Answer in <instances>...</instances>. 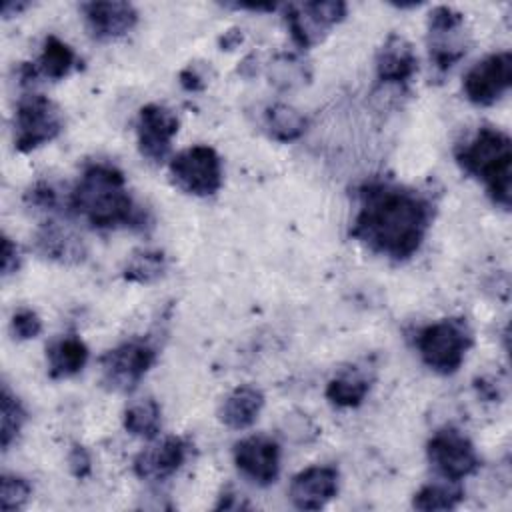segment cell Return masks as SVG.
<instances>
[{"label":"cell","instance_id":"cell-32","mask_svg":"<svg viewBox=\"0 0 512 512\" xmlns=\"http://www.w3.org/2000/svg\"><path fill=\"white\" fill-rule=\"evenodd\" d=\"M68 468H70V472L76 476V478H86V476H90V472H92V460H90V454H88V450L84 448V446H80V444H74L72 448H70V452H68Z\"/></svg>","mask_w":512,"mask_h":512},{"label":"cell","instance_id":"cell-25","mask_svg":"<svg viewBox=\"0 0 512 512\" xmlns=\"http://www.w3.org/2000/svg\"><path fill=\"white\" fill-rule=\"evenodd\" d=\"M368 390H370V382L364 376L348 372L328 382L326 398L340 408H352L362 404Z\"/></svg>","mask_w":512,"mask_h":512},{"label":"cell","instance_id":"cell-4","mask_svg":"<svg viewBox=\"0 0 512 512\" xmlns=\"http://www.w3.org/2000/svg\"><path fill=\"white\" fill-rule=\"evenodd\" d=\"M416 344L428 368L438 374H454L472 346V330L462 318H446L426 326Z\"/></svg>","mask_w":512,"mask_h":512},{"label":"cell","instance_id":"cell-19","mask_svg":"<svg viewBox=\"0 0 512 512\" xmlns=\"http://www.w3.org/2000/svg\"><path fill=\"white\" fill-rule=\"evenodd\" d=\"M262 406H264V394L258 388L238 386L222 402L220 420L234 430H242L256 422Z\"/></svg>","mask_w":512,"mask_h":512},{"label":"cell","instance_id":"cell-15","mask_svg":"<svg viewBox=\"0 0 512 512\" xmlns=\"http://www.w3.org/2000/svg\"><path fill=\"white\" fill-rule=\"evenodd\" d=\"M86 26L98 40H110L126 34L138 22V12L130 2H86L82 4Z\"/></svg>","mask_w":512,"mask_h":512},{"label":"cell","instance_id":"cell-13","mask_svg":"<svg viewBox=\"0 0 512 512\" xmlns=\"http://www.w3.org/2000/svg\"><path fill=\"white\" fill-rule=\"evenodd\" d=\"M238 470L260 486H268L280 472V448L268 436H248L234 446Z\"/></svg>","mask_w":512,"mask_h":512},{"label":"cell","instance_id":"cell-10","mask_svg":"<svg viewBox=\"0 0 512 512\" xmlns=\"http://www.w3.org/2000/svg\"><path fill=\"white\" fill-rule=\"evenodd\" d=\"M428 46L432 64L446 72L464 54V14L450 6H436L428 14Z\"/></svg>","mask_w":512,"mask_h":512},{"label":"cell","instance_id":"cell-30","mask_svg":"<svg viewBox=\"0 0 512 512\" xmlns=\"http://www.w3.org/2000/svg\"><path fill=\"white\" fill-rule=\"evenodd\" d=\"M12 332L18 340L36 338L42 332V320L34 310L22 308L12 316Z\"/></svg>","mask_w":512,"mask_h":512},{"label":"cell","instance_id":"cell-11","mask_svg":"<svg viewBox=\"0 0 512 512\" xmlns=\"http://www.w3.org/2000/svg\"><path fill=\"white\" fill-rule=\"evenodd\" d=\"M512 84V54L496 52L474 64L464 76V94L472 104H494Z\"/></svg>","mask_w":512,"mask_h":512},{"label":"cell","instance_id":"cell-29","mask_svg":"<svg viewBox=\"0 0 512 512\" xmlns=\"http://www.w3.org/2000/svg\"><path fill=\"white\" fill-rule=\"evenodd\" d=\"M32 494V486L28 480L20 476H10L4 474L0 482V508L4 512H14L20 510Z\"/></svg>","mask_w":512,"mask_h":512},{"label":"cell","instance_id":"cell-36","mask_svg":"<svg viewBox=\"0 0 512 512\" xmlns=\"http://www.w3.org/2000/svg\"><path fill=\"white\" fill-rule=\"evenodd\" d=\"M254 64H256V56L250 54V56H246V58L240 62L238 72H240L242 76H254V74L258 72V66H254Z\"/></svg>","mask_w":512,"mask_h":512},{"label":"cell","instance_id":"cell-3","mask_svg":"<svg viewBox=\"0 0 512 512\" xmlns=\"http://www.w3.org/2000/svg\"><path fill=\"white\" fill-rule=\"evenodd\" d=\"M458 164L472 176L486 184L494 204L510 208L512 200V144L510 138L498 130L484 126L478 134L456 150Z\"/></svg>","mask_w":512,"mask_h":512},{"label":"cell","instance_id":"cell-27","mask_svg":"<svg viewBox=\"0 0 512 512\" xmlns=\"http://www.w3.org/2000/svg\"><path fill=\"white\" fill-rule=\"evenodd\" d=\"M0 414H2V430H0V444L2 450H8L10 444L18 438L28 414L22 406V402L10 392V388L2 386V398H0Z\"/></svg>","mask_w":512,"mask_h":512},{"label":"cell","instance_id":"cell-33","mask_svg":"<svg viewBox=\"0 0 512 512\" xmlns=\"http://www.w3.org/2000/svg\"><path fill=\"white\" fill-rule=\"evenodd\" d=\"M18 268H20V252H18V246H16L8 236H4V238H2V274H4V276H10V274H14Z\"/></svg>","mask_w":512,"mask_h":512},{"label":"cell","instance_id":"cell-31","mask_svg":"<svg viewBox=\"0 0 512 512\" xmlns=\"http://www.w3.org/2000/svg\"><path fill=\"white\" fill-rule=\"evenodd\" d=\"M26 202L30 206L42 208V210H50L56 206L58 198H56V190L48 184V182H36L28 192H26Z\"/></svg>","mask_w":512,"mask_h":512},{"label":"cell","instance_id":"cell-14","mask_svg":"<svg viewBox=\"0 0 512 512\" xmlns=\"http://www.w3.org/2000/svg\"><path fill=\"white\" fill-rule=\"evenodd\" d=\"M338 492V470L332 466H310L292 478L288 496L298 510H320Z\"/></svg>","mask_w":512,"mask_h":512},{"label":"cell","instance_id":"cell-26","mask_svg":"<svg viewBox=\"0 0 512 512\" xmlns=\"http://www.w3.org/2000/svg\"><path fill=\"white\" fill-rule=\"evenodd\" d=\"M166 272V256L160 250H140L124 266V278L136 284H150Z\"/></svg>","mask_w":512,"mask_h":512},{"label":"cell","instance_id":"cell-35","mask_svg":"<svg viewBox=\"0 0 512 512\" xmlns=\"http://www.w3.org/2000/svg\"><path fill=\"white\" fill-rule=\"evenodd\" d=\"M242 30L240 28H230V30H226L220 38H218V44H220V48L222 50H232V48H236L240 42H242Z\"/></svg>","mask_w":512,"mask_h":512},{"label":"cell","instance_id":"cell-20","mask_svg":"<svg viewBox=\"0 0 512 512\" xmlns=\"http://www.w3.org/2000/svg\"><path fill=\"white\" fill-rule=\"evenodd\" d=\"M48 374L54 380L78 374L88 362V348L76 336H64L46 348Z\"/></svg>","mask_w":512,"mask_h":512},{"label":"cell","instance_id":"cell-37","mask_svg":"<svg viewBox=\"0 0 512 512\" xmlns=\"http://www.w3.org/2000/svg\"><path fill=\"white\" fill-rule=\"evenodd\" d=\"M232 8H246V10H256V12H268L274 10L276 4H260V2H238L232 4Z\"/></svg>","mask_w":512,"mask_h":512},{"label":"cell","instance_id":"cell-38","mask_svg":"<svg viewBox=\"0 0 512 512\" xmlns=\"http://www.w3.org/2000/svg\"><path fill=\"white\" fill-rule=\"evenodd\" d=\"M26 6H28L26 2H16V4H14V2H4V4H2V16H4V18H10L12 12L18 14V12L24 10Z\"/></svg>","mask_w":512,"mask_h":512},{"label":"cell","instance_id":"cell-12","mask_svg":"<svg viewBox=\"0 0 512 512\" xmlns=\"http://www.w3.org/2000/svg\"><path fill=\"white\" fill-rule=\"evenodd\" d=\"M136 132L140 154L150 162H162L178 132V118L172 110L160 104H146L138 112Z\"/></svg>","mask_w":512,"mask_h":512},{"label":"cell","instance_id":"cell-23","mask_svg":"<svg viewBox=\"0 0 512 512\" xmlns=\"http://www.w3.org/2000/svg\"><path fill=\"white\" fill-rule=\"evenodd\" d=\"M162 426V410L154 398H142L132 402L124 412V428L132 436L152 440Z\"/></svg>","mask_w":512,"mask_h":512},{"label":"cell","instance_id":"cell-22","mask_svg":"<svg viewBox=\"0 0 512 512\" xmlns=\"http://www.w3.org/2000/svg\"><path fill=\"white\" fill-rule=\"evenodd\" d=\"M264 122L268 134L278 142H294L306 132V118L302 112L288 104H272L266 108Z\"/></svg>","mask_w":512,"mask_h":512},{"label":"cell","instance_id":"cell-17","mask_svg":"<svg viewBox=\"0 0 512 512\" xmlns=\"http://www.w3.org/2000/svg\"><path fill=\"white\" fill-rule=\"evenodd\" d=\"M418 70V56L412 44L400 36L390 34L376 54V74L380 82L404 84Z\"/></svg>","mask_w":512,"mask_h":512},{"label":"cell","instance_id":"cell-2","mask_svg":"<svg viewBox=\"0 0 512 512\" xmlns=\"http://www.w3.org/2000/svg\"><path fill=\"white\" fill-rule=\"evenodd\" d=\"M70 208L100 230L120 226L144 230L148 226L146 212L128 194L124 174L104 162L84 168L70 194Z\"/></svg>","mask_w":512,"mask_h":512},{"label":"cell","instance_id":"cell-7","mask_svg":"<svg viewBox=\"0 0 512 512\" xmlns=\"http://www.w3.org/2000/svg\"><path fill=\"white\" fill-rule=\"evenodd\" d=\"M170 176L188 194L212 196L222 186L220 156L210 146H190L170 160Z\"/></svg>","mask_w":512,"mask_h":512},{"label":"cell","instance_id":"cell-16","mask_svg":"<svg viewBox=\"0 0 512 512\" xmlns=\"http://www.w3.org/2000/svg\"><path fill=\"white\" fill-rule=\"evenodd\" d=\"M188 448L184 438L168 436L136 456L134 472L142 480H164L184 464Z\"/></svg>","mask_w":512,"mask_h":512},{"label":"cell","instance_id":"cell-28","mask_svg":"<svg viewBox=\"0 0 512 512\" xmlns=\"http://www.w3.org/2000/svg\"><path fill=\"white\" fill-rule=\"evenodd\" d=\"M310 78L306 64L292 54H280L270 68V82L280 88H292Z\"/></svg>","mask_w":512,"mask_h":512},{"label":"cell","instance_id":"cell-24","mask_svg":"<svg viewBox=\"0 0 512 512\" xmlns=\"http://www.w3.org/2000/svg\"><path fill=\"white\" fill-rule=\"evenodd\" d=\"M462 498H464V490L458 486V482L426 484L414 494L412 506L416 510H424V512L452 510L460 504Z\"/></svg>","mask_w":512,"mask_h":512},{"label":"cell","instance_id":"cell-1","mask_svg":"<svg viewBox=\"0 0 512 512\" xmlns=\"http://www.w3.org/2000/svg\"><path fill=\"white\" fill-rule=\"evenodd\" d=\"M430 220L432 206L422 194L390 182H370L360 188L352 236L378 254L406 260L420 248Z\"/></svg>","mask_w":512,"mask_h":512},{"label":"cell","instance_id":"cell-6","mask_svg":"<svg viewBox=\"0 0 512 512\" xmlns=\"http://www.w3.org/2000/svg\"><path fill=\"white\" fill-rule=\"evenodd\" d=\"M156 362V348L144 338H132L100 358L102 384L114 392H132Z\"/></svg>","mask_w":512,"mask_h":512},{"label":"cell","instance_id":"cell-21","mask_svg":"<svg viewBox=\"0 0 512 512\" xmlns=\"http://www.w3.org/2000/svg\"><path fill=\"white\" fill-rule=\"evenodd\" d=\"M76 64H78V58H76L74 50L66 42H62L58 36L50 34L44 40L42 54H40V58H38V62L34 66H36L38 76L42 74V76H46L50 80H60Z\"/></svg>","mask_w":512,"mask_h":512},{"label":"cell","instance_id":"cell-18","mask_svg":"<svg viewBox=\"0 0 512 512\" xmlns=\"http://www.w3.org/2000/svg\"><path fill=\"white\" fill-rule=\"evenodd\" d=\"M34 246L38 254L60 264H78L86 258L82 240L58 222L42 224L34 234Z\"/></svg>","mask_w":512,"mask_h":512},{"label":"cell","instance_id":"cell-34","mask_svg":"<svg viewBox=\"0 0 512 512\" xmlns=\"http://www.w3.org/2000/svg\"><path fill=\"white\" fill-rule=\"evenodd\" d=\"M180 84H182L184 90L196 92V90H202V88L206 86V80H204L202 70H200L196 64H188V66L180 72Z\"/></svg>","mask_w":512,"mask_h":512},{"label":"cell","instance_id":"cell-8","mask_svg":"<svg viewBox=\"0 0 512 512\" xmlns=\"http://www.w3.org/2000/svg\"><path fill=\"white\" fill-rule=\"evenodd\" d=\"M346 16V4L340 0L302 2L288 4L284 8V20L288 32L298 48H310L324 40L328 30L342 22Z\"/></svg>","mask_w":512,"mask_h":512},{"label":"cell","instance_id":"cell-5","mask_svg":"<svg viewBox=\"0 0 512 512\" xmlns=\"http://www.w3.org/2000/svg\"><path fill=\"white\" fill-rule=\"evenodd\" d=\"M64 128V118L58 106L42 94H26L18 100L14 116V146L18 152H32L34 148L54 140Z\"/></svg>","mask_w":512,"mask_h":512},{"label":"cell","instance_id":"cell-9","mask_svg":"<svg viewBox=\"0 0 512 512\" xmlns=\"http://www.w3.org/2000/svg\"><path fill=\"white\" fill-rule=\"evenodd\" d=\"M430 464L438 470L444 480L460 482L462 478L476 472L480 466L478 454L472 442L456 428L438 430L426 446Z\"/></svg>","mask_w":512,"mask_h":512}]
</instances>
